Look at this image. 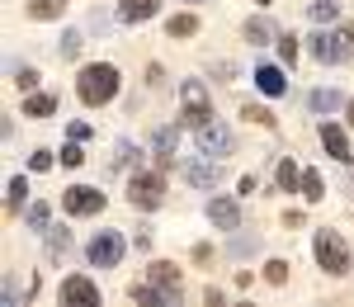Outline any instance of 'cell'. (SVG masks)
I'll use <instances>...</instances> for the list:
<instances>
[{
	"instance_id": "cell-3",
	"label": "cell",
	"mask_w": 354,
	"mask_h": 307,
	"mask_svg": "<svg viewBox=\"0 0 354 307\" xmlns=\"http://www.w3.org/2000/svg\"><path fill=\"white\" fill-rule=\"evenodd\" d=\"M312 255H317V265L326 270V275H350V241L340 236V232H317V241H312Z\"/></svg>"
},
{
	"instance_id": "cell-23",
	"label": "cell",
	"mask_w": 354,
	"mask_h": 307,
	"mask_svg": "<svg viewBox=\"0 0 354 307\" xmlns=\"http://www.w3.org/2000/svg\"><path fill=\"white\" fill-rule=\"evenodd\" d=\"M175 142H180V123H165V128H156L151 147H156V156H175Z\"/></svg>"
},
{
	"instance_id": "cell-33",
	"label": "cell",
	"mask_w": 354,
	"mask_h": 307,
	"mask_svg": "<svg viewBox=\"0 0 354 307\" xmlns=\"http://www.w3.org/2000/svg\"><path fill=\"white\" fill-rule=\"evenodd\" d=\"M15 85H19L24 95H33V90H38V71H33V66H19V71H15Z\"/></svg>"
},
{
	"instance_id": "cell-27",
	"label": "cell",
	"mask_w": 354,
	"mask_h": 307,
	"mask_svg": "<svg viewBox=\"0 0 354 307\" xmlns=\"http://www.w3.org/2000/svg\"><path fill=\"white\" fill-rule=\"evenodd\" d=\"M48 218H53V208H48L43 198H38V203H28V227H33V232H48Z\"/></svg>"
},
{
	"instance_id": "cell-14",
	"label": "cell",
	"mask_w": 354,
	"mask_h": 307,
	"mask_svg": "<svg viewBox=\"0 0 354 307\" xmlns=\"http://www.w3.org/2000/svg\"><path fill=\"white\" fill-rule=\"evenodd\" d=\"M255 85H260V95H288V71L260 62V66H255Z\"/></svg>"
},
{
	"instance_id": "cell-39",
	"label": "cell",
	"mask_w": 354,
	"mask_h": 307,
	"mask_svg": "<svg viewBox=\"0 0 354 307\" xmlns=\"http://www.w3.org/2000/svg\"><path fill=\"white\" fill-rule=\"evenodd\" d=\"M340 38H345V43H350V48H354V19H350V24H345V28H340Z\"/></svg>"
},
{
	"instance_id": "cell-5",
	"label": "cell",
	"mask_w": 354,
	"mask_h": 307,
	"mask_svg": "<svg viewBox=\"0 0 354 307\" xmlns=\"http://www.w3.org/2000/svg\"><path fill=\"white\" fill-rule=\"evenodd\" d=\"M123 255H128V236H123V232H113V227H109V232H95V236H90V246H85V260H90L95 270H113Z\"/></svg>"
},
{
	"instance_id": "cell-13",
	"label": "cell",
	"mask_w": 354,
	"mask_h": 307,
	"mask_svg": "<svg viewBox=\"0 0 354 307\" xmlns=\"http://www.w3.org/2000/svg\"><path fill=\"white\" fill-rule=\"evenodd\" d=\"M241 33H245V43H255V48H265V43H279V24H274L270 15H250L241 24Z\"/></svg>"
},
{
	"instance_id": "cell-34",
	"label": "cell",
	"mask_w": 354,
	"mask_h": 307,
	"mask_svg": "<svg viewBox=\"0 0 354 307\" xmlns=\"http://www.w3.org/2000/svg\"><path fill=\"white\" fill-rule=\"evenodd\" d=\"M279 57L283 62H298V38L293 33H279Z\"/></svg>"
},
{
	"instance_id": "cell-10",
	"label": "cell",
	"mask_w": 354,
	"mask_h": 307,
	"mask_svg": "<svg viewBox=\"0 0 354 307\" xmlns=\"http://www.w3.org/2000/svg\"><path fill=\"white\" fill-rule=\"evenodd\" d=\"M147 283H156L170 303L180 298V270H175L170 260H151V265H147Z\"/></svg>"
},
{
	"instance_id": "cell-6",
	"label": "cell",
	"mask_w": 354,
	"mask_h": 307,
	"mask_svg": "<svg viewBox=\"0 0 354 307\" xmlns=\"http://www.w3.org/2000/svg\"><path fill=\"white\" fill-rule=\"evenodd\" d=\"M232 151H236V133H232L222 118H213V123L198 128V156H232Z\"/></svg>"
},
{
	"instance_id": "cell-4",
	"label": "cell",
	"mask_w": 354,
	"mask_h": 307,
	"mask_svg": "<svg viewBox=\"0 0 354 307\" xmlns=\"http://www.w3.org/2000/svg\"><path fill=\"white\" fill-rule=\"evenodd\" d=\"M180 128H203V123H213V100H208V90H203V81H185L180 85Z\"/></svg>"
},
{
	"instance_id": "cell-35",
	"label": "cell",
	"mask_w": 354,
	"mask_h": 307,
	"mask_svg": "<svg viewBox=\"0 0 354 307\" xmlns=\"http://www.w3.org/2000/svg\"><path fill=\"white\" fill-rule=\"evenodd\" d=\"M81 33H76V28H71V33H62V57H81Z\"/></svg>"
},
{
	"instance_id": "cell-8",
	"label": "cell",
	"mask_w": 354,
	"mask_h": 307,
	"mask_svg": "<svg viewBox=\"0 0 354 307\" xmlns=\"http://www.w3.org/2000/svg\"><path fill=\"white\" fill-rule=\"evenodd\" d=\"M62 208L71 218H90V213H104V194L90 185H71V189H62Z\"/></svg>"
},
{
	"instance_id": "cell-16",
	"label": "cell",
	"mask_w": 354,
	"mask_h": 307,
	"mask_svg": "<svg viewBox=\"0 0 354 307\" xmlns=\"http://www.w3.org/2000/svg\"><path fill=\"white\" fill-rule=\"evenodd\" d=\"M161 10V0H118V19L123 24H142V19H151Z\"/></svg>"
},
{
	"instance_id": "cell-28",
	"label": "cell",
	"mask_w": 354,
	"mask_h": 307,
	"mask_svg": "<svg viewBox=\"0 0 354 307\" xmlns=\"http://www.w3.org/2000/svg\"><path fill=\"white\" fill-rule=\"evenodd\" d=\"M57 161H62V166H71V170H76V166H85V151H81V142H71V138H66V147L57 151Z\"/></svg>"
},
{
	"instance_id": "cell-31",
	"label": "cell",
	"mask_w": 354,
	"mask_h": 307,
	"mask_svg": "<svg viewBox=\"0 0 354 307\" xmlns=\"http://www.w3.org/2000/svg\"><path fill=\"white\" fill-rule=\"evenodd\" d=\"M66 246H71L66 227H53V232H48V251H53V255H66Z\"/></svg>"
},
{
	"instance_id": "cell-32",
	"label": "cell",
	"mask_w": 354,
	"mask_h": 307,
	"mask_svg": "<svg viewBox=\"0 0 354 307\" xmlns=\"http://www.w3.org/2000/svg\"><path fill=\"white\" fill-rule=\"evenodd\" d=\"M265 279H270L274 288H279V283H288V260H270V265H265Z\"/></svg>"
},
{
	"instance_id": "cell-25",
	"label": "cell",
	"mask_w": 354,
	"mask_h": 307,
	"mask_svg": "<svg viewBox=\"0 0 354 307\" xmlns=\"http://www.w3.org/2000/svg\"><path fill=\"white\" fill-rule=\"evenodd\" d=\"M340 104H345L340 90H312V109H317V113H335Z\"/></svg>"
},
{
	"instance_id": "cell-9",
	"label": "cell",
	"mask_w": 354,
	"mask_h": 307,
	"mask_svg": "<svg viewBox=\"0 0 354 307\" xmlns=\"http://www.w3.org/2000/svg\"><path fill=\"white\" fill-rule=\"evenodd\" d=\"M57 298L71 303V307H95L100 303V288H95V279H85V275H66L62 288H57Z\"/></svg>"
},
{
	"instance_id": "cell-41",
	"label": "cell",
	"mask_w": 354,
	"mask_h": 307,
	"mask_svg": "<svg viewBox=\"0 0 354 307\" xmlns=\"http://www.w3.org/2000/svg\"><path fill=\"white\" fill-rule=\"evenodd\" d=\"M189 5H208V0H189Z\"/></svg>"
},
{
	"instance_id": "cell-38",
	"label": "cell",
	"mask_w": 354,
	"mask_h": 307,
	"mask_svg": "<svg viewBox=\"0 0 354 307\" xmlns=\"http://www.w3.org/2000/svg\"><path fill=\"white\" fill-rule=\"evenodd\" d=\"M66 138H71V142H85V138H90V123H71V128H66Z\"/></svg>"
},
{
	"instance_id": "cell-24",
	"label": "cell",
	"mask_w": 354,
	"mask_h": 307,
	"mask_svg": "<svg viewBox=\"0 0 354 307\" xmlns=\"http://www.w3.org/2000/svg\"><path fill=\"white\" fill-rule=\"evenodd\" d=\"M307 15H312V24H330V19H340V0H312Z\"/></svg>"
},
{
	"instance_id": "cell-1",
	"label": "cell",
	"mask_w": 354,
	"mask_h": 307,
	"mask_svg": "<svg viewBox=\"0 0 354 307\" xmlns=\"http://www.w3.org/2000/svg\"><path fill=\"white\" fill-rule=\"evenodd\" d=\"M76 95H81V104H109L113 95H118V66L109 62H90L81 66V76H76Z\"/></svg>"
},
{
	"instance_id": "cell-17",
	"label": "cell",
	"mask_w": 354,
	"mask_h": 307,
	"mask_svg": "<svg viewBox=\"0 0 354 307\" xmlns=\"http://www.w3.org/2000/svg\"><path fill=\"white\" fill-rule=\"evenodd\" d=\"M298 180L302 170L288 161V156H279V170H274V189H283V194H298Z\"/></svg>"
},
{
	"instance_id": "cell-37",
	"label": "cell",
	"mask_w": 354,
	"mask_h": 307,
	"mask_svg": "<svg viewBox=\"0 0 354 307\" xmlns=\"http://www.w3.org/2000/svg\"><path fill=\"white\" fill-rule=\"evenodd\" d=\"M189 255H194V265H208V260H213V246H208V241H198Z\"/></svg>"
},
{
	"instance_id": "cell-7",
	"label": "cell",
	"mask_w": 354,
	"mask_h": 307,
	"mask_svg": "<svg viewBox=\"0 0 354 307\" xmlns=\"http://www.w3.org/2000/svg\"><path fill=\"white\" fill-rule=\"evenodd\" d=\"M307 53L317 57V62H326V66H340V62L354 57V48L340 38V33H322V28H317V33L307 38Z\"/></svg>"
},
{
	"instance_id": "cell-29",
	"label": "cell",
	"mask_w": 354,
	"mask_h": 307,
	"mask_svg": "<svg viewBox=\"0 0 354 307\" xmlns=\"http://www.w3.org/2000/svg\"><path fill=\"white\" fill-rule=\"evenodd\" d=\"M241 118H250V123H260V128H274V123H279V118H274V113L265 109V104H245V109H241Z\"/></svg>"
},
{
	"instance_id": "cell-20",
	"label": "cell",
	"mask_w": 354,
	"mask_h": 307,
	"mask_svg": "<svg viewBox=\"0 0 354 307\" xmlns=\"http://www.w3.org/2000/svg\"><path fill=\"white\" fill-rule=\"evenodd\" d=\"M48 113H57V95H28L24 100V118H48Z\"/></svg>"
},
{
	"instance_id": "cell-21",
	"label": "cell",
	"mask_w": 354,
	"mask_h": 307,
	"mask_svg": "<svg viewBox=\"0 0 354 307\" xmlns=\"http://www.w3.org/2000/svg\"><path fill=\"white\" fill-rule=\"evenodd\" d=\"M66 10V0H28V19H38V24H48Z\"/></svg>"
},
{
	"instance_id": "cell-36",
	"label": "cell",
	"mask_w": 354,
	"mask_h": 307,
	"mask_svg": "<svg viewBox=\"0 0 354 307\" xmlns=\"http://www.w3.org/2000/svg\"><path fill=\"white\" fill-rule=\"evenodd\" d=\"M28 170H53V151H48V147L33 151V156H28Z\"/></svg>"
},
{
	"instance_id": "cell-40",
	"label": "cell",
	"mask_w": 354,
	"mask_h": 307,
	"mask_svg": "<svg viewBox=\"0 0 354 307\" xmlns=\"http://www.w3.org/2000/svg\"><path fill=\"white\" fill-rule=\"evenodd\" d=\"M345 113H350V123H354V95H350V100H345Z\"/></svg>"
},
{
	"instance_id": "cell-18",
	"label": "cell",
	"mask_w": 354,
	"mask_h": 307,
	"mask_svg": "<svg viewBox=\"0 0 354 307\" xmlns=\"http://www.w3.org/2000/svg\"><path fill=\"white\" fill-rule=\"evenodd\" d=\"M24 203H28V180H24V175H15V180L5 185V213L15 218V213H19Z\"/></svg>"
},
{
	"instance_id": "cell-26",
	"label": "cell",
	"mask_w": 354,
	"mask_h": 307,
	"mask_svg": "<svg viewBox=\"0 0 354 307\" xmlns=\"http://www.w3.org/2000/svg\"><path fill=\"white\" fill-rule=\"evenodd\" d=\"M133 298H137V303H147V307H165V303H170V298H165L156 283H137V288H133Z\"/></svg>"
},
{
	"instance_id": "cell-30",
	"label": "cell",
	"mask_w": 354,
	"mask_h": 307,
	"mask_svg": "<svg viewBox=\"0 0 354 307\" xmlns=\"http://www.w3.org/2000/svg\"><path fill=\"white\" fill-rule=\"evenodd\" d=\"M137 156H142V151H137L133 142H118V147H113V170H123V166H133Z\"/></svg>"
},
{
	"instance_id": "cell-22",
	"label": "cell",
	"mask_w": 354,
	"mask_h": 307,
	"mask_svg": "<svg viewBox=\"0 0 354 307\" xmlns=\"http://www.w3.org/2000/svg\"><path fill=\"white\" fill-rule=\"evenodd\" d=\"M165 33L170 38H194L198 33V15H170L165 19Z\"/></svg>"
},
{
	"instance_id": "cell-15",
	"label": "cell",
	"mask_w": 354,
	"mask_h": 307,
	"mask_svg": "<svg viewBox=\"0 0 354 307\" xmlns=\"http://www.w3.org/2000/svg\"><path fill=\"white\" fill-rule=\"evenodd\" d=\"M322 147H326V156H335V161H354L350 156V138H345L340 123H322Z\"/></svg>"
},
{
	"instance_id": "cell-12",
	"label": "cell",
	"mask_w": 354,
	"mask_h": 307,
	"mask_svg": "<svg viewBox=\"0 0 354 307\" xmlns=\"http://www.w3.org/2000/svg\"><path fill=\"white\" fill-rule=\"evenodd\" d=\"M208 223L222 227V232H232V227H241V203L236 198H208Z\"/></svg>"
},
{
	"instance_id": "cell-42",
	"label": "cell",
	"mask_w": 354,
	"mask_h": 307,
	"mask_svg": "<svg viewBox=\"0 0 354 307\" xmlns=\"http://www.w3.org/2000/svg\"><path fill=\"white\" fill-rule=\"evenodd\" d=\"M260 5H274V0H260Z\"/></svg>"
},
{
	"instance_id": "cell-19",
	"label": "cell",
	"mask_w": 354,
	"mask_h": 307,
	"mask_svg": "<svg viewBox=\"0 0 354 307\" xmlns=\"http://www.w3.org/2000/svg\"><path fill=\"white\" fill-rule=\"evenodd\" d=\"M298 194L307 198V203H322V198H326V180H322L317 170H302V180H298Z\"/></svg>"
},
{
	"instance_id": "cell-2",
	"label": "cell",
	"mask_w": 354,
	"mask_h": 307,
	"mask_svg": "<svg viewBox=\"0 0 354 307\" xmlns=\"http://www.w3.org/2000/svg\"><path fill=\"white\" fill-rule=\"evenodd\" d=\"M128 203L133 208H142V213H156L165 203V170H142V175H133L128 180Z\"/></svg>"
},
{
	"instance_id": "cell-11",
	"label": "cell",
	"mask_w": 354,
	"mask_h": 307,
	"mask_svg": "<svg viewBox=\"0 0 354 307\" xmlns=\"http://www.w3.org/2000/svg\"><path fill=\"white\" fill-rule=\"evenodd\" d=\"M185 180H189L194 189H213V185L222 180V161H218V156H203V161H189V166H185Z\"/></svg>"
}]
</instances>
